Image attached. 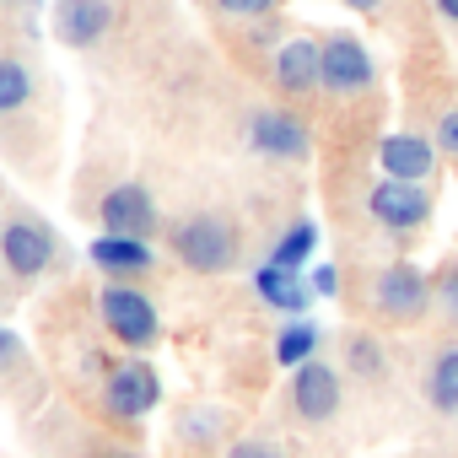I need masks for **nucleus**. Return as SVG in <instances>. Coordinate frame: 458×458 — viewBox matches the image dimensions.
Masks as SVG:
<instances>
[{"instance_id": "f257e3e1", "label": "nucleus", "mask_w": 458, "mask_h": 458, "mask_svg": "<svg viewBox=\"0 0 458 458\" xmlns=\"http://www.w3.org/2000/svg\"><path fill=\"white\" fill-rule=\"evenodd\" d=\"M173 254L194 276H221L238 265V233L226 216H189L173 226Z\"/></svg>"}, {"instance_id": "f03ea898", "label": "nucleus", "mask_w": 458, "mask_h": 458, "mask_svg": "<svg viewBox=\"0 0 458 458\" xmlns=\"http://www.w3.org/2000/svg\"><path fill=\"white\" fill-rule=\"evenodd\" d=\"M367 308L383 324H420L431 313V281H426V270L410 265V259L383 265L372 276V286H367Z\"/></svg>"}, {"instance_id": "7ed1b4c3", "label": "nucleus", "mask_w": 458, "mask_h": 458, "mask_svg": "<svg viewBox=\"0 0 458 458\" xmlns=\"http://www.w3.org/2000/svg\"><path fill=\"white\" fill-rule=\"evenodd\" d=\"M98 313H103L108 335H114L119 345H130V351H146V345H157V335H162L157 302H151L146 292H135V286L108 281V286L98 292Z\"/></svg>"}, {"instance_id": "20e7f679", "label": "nucleus", "mask_w": 458, "mask_h": 458, "mask_svg": "<svg viewBox=\"0 0 458 458\" xmlns=\"http://www.w3.org/2000/svg\"><path fill=\"white\" fill-rule=\"evenodd\" d=\"M372 87H377V65H372L367 44L351 38V33H329L324 38V92L335 103H351Z\"/></svg>"}, {"instance_id": "39448f33", "label": "nucleus", "mask_w": 458, "mask_h": 458, "mask_svg": "<svg viewBox=\"0 0 458 458\" xmlns=\"http://www.w3.org/2000/svg\"><path fill=\"white\" fill-rule=\"evenodd\" d=\"M55 254H60V243H55V233L38 216H12L6 226H0V259H6L12 276L38 281L55 265Z\"/></svg>"}, {"instance_id": "423d86ee", "label": "nucleus", "mask_w": 458, "mask_h": 458, "mask_svg": "<svg viewBox=\"0 0 458 458\" xmlns=\"http://www.w3.org/2000/svg\"><path fill=\"white\" fill-rule=\"evenodd\" d=\"M367 216L383 233H420L431 221V194L426 183H399V178H377L367 189Z\"/></svg>"}, {"instance_id": "0eeeda50", "label": "nucleus", "mask_w": 458, "mask_h": 458, "mask_svg": "<svg viewBox=\"0 0 458 458\" xmlns=\"http://www.w3.org/2000/svg\"><path fill=\"white\" fill-rule=\"evenodd\" d=\"M249 146L259 157H276V162H308L313 157V130L286 108H259L249 119Z\"/></svg>"}, {"instance_id": "6e6552de", "label": "nucleus", "mask_w": 458, "mask_h": 458, "mask_svg": "<svg viewBox=\"0 0 458 458\" xmlns=\"http://www.w3.org/2000/svg\"><path fill=\"white\" fill-rule=\"evenodd\" d=\"M340 399H345V383H340V372H335L329 361L313 356L308 367L292 372V410H297L308 426L335 420V415H340Z\"/></svg>"}, {"instance_id": "1a4fd4ad", "label": "nucleus", "mask_w": 458, "mask_h": 458, "mask_svg": "<svg viewBox=\"0 0 458 458\" xmlns=\"http://www.w3.org/2000/svg\"><path fill=\"white\" fill-rule=\"evenodd\" d=\"M276 87L286 92V98H313V92H324V38H308V33H297V38H286L281 49H276Z\"/></svg>"}, {"instance_id": "9d476101", "label": "nucleus", "mask_w": 458, "mask_h": 458, "mask_svg": "<svg viewBox=\"0 0 458 458\" xmlns=\"http://www.w3.org/2000/svg\"><path fill=\"white\" fill-rule=\"evenodd\" d=\"M157 399H162V383H157V372H151L146 361H124V367H114L108 383H103V404H108V415H119V420L151 415Z\"/></svg>"}, {"instance_id": "9b49d317", "label": "nucleus", "mask_w": 458, "mask_h": 458, "mask_svg": "<svg viewBox=\"0 0 458 458\" xmlns=\"http://www.w3.org/2000/svg\"><path fill=\"white\" fill-rule=\"evenodd\" d=\"M437 157H442L437 140H426L415 130H394L377 140V167H383V178H399V183H426L437 173Z\"/></svg>"}, {"instance_id": "f8f14e48", "label": "nucleus", "mask_w": 458, "mask_h": 458, "mask_svg": "<svg viewBox=\"0 0 458 458\" xmlns=\"http://www.w3.org/2000/svg\"><path fill=\"white\" fill-rule=\"evenodd\" d=\"M98 221L119 238H151L157 233V205H151L146 183H114L98 199Z\"/></svg>"}, {"instance_id": "ddd939ff", "label": "nucleus", "mask_w": 458, "mask_h": 458, "mask_svg": "<svg viewBox=\"0 0 458 458\" xmlns=\"http://www.w3.org/2000/svg\"><path fill=\"white\" fill-rule=\"evenodd\" d=\"M108 28H114V6H108V0H60V6H55V33L71 49H92Z\"/></svg>"}, {"instance_id": "4468645a", "label": "nucleus", "mask_w": 458, "mask_h": 458, "mask_svg": "<svg viewBox=\"0 0 458 458\" xmlns=\"http://www.w3.org/2000/svg\"><path fill=\"white\" fill-rule=\"evenodd\" d=\"M87 254H92V265H98L103 276H114V281H119V276H146V270L157 265V254H151L146 238H119V233H103Z\"/></svg>"}, {"instance_id": "2eb2a0df", "label": "nucleus", "mask_w": 458, "mask_h": 458, "mask_svg": "<svg viewBox=\"0 0 458 458\" xmlns=\"http://www.w3.org/2000/svg\"><path fill=\"white\" fill-rule=\"evenodd\" d=\"M254 292L276 308V313H308V302H313V286L297 276V270H281V265H259L254 270Z\"/></svg>"}, {"instance_id": "dca6fc26", "label": "nucleus", "mask_w": 458, "mask_h": 458, "mask_svg": "<svg viewBox=\"0 0 458 458\" xmlns=\"http://www.w3.org/2000/svg\"><path fill=\"white\" fill-rule=\"evenodd\" d=\"M426 404L437 415H458V345H442L426 367Z\"/></svg>"}, {"instance_id": "f3484780", "label": "nucleus", "mask_w": 458, "mask_h": 458, "mask_svg": "<svg viewBox=\"0 0 458 458\" xmlns=\"http://www.w3.org/2000/svg\"><path fill=\"white\" fill-rule=\"evenodd\" d=\"M318 340H324V335H318L313 318H292V324L276 335V361L297 372V367H308V361L318 356Z\"/></svg>"}, {"instance_id": "a211bd4d", "label": "nucleus", "mask_w": 458, "mask_h": 458, "mask_svg": "<svg viewBox=\"0 0 458 458\" xmlns=\"http://www.w3.org/2000/svg\"><path fill=\"white\" fill-rule=\"evenodd\" d=\"M313 249H318V226L302 216V221H292L286 233H281V243H276L270 265H281V270H302V265L313 259Z\"/></svg>"}, {"instance_id": "6ab92c4d", "label": "nucleus", "mask_w": 458, "mask_h": 458, "mask_svg": "<svg viewBox=\"0 0 458 458\" xmlns=\"http://www.w3.org/2000/svg\"><path fill=\"white\" fill-rule=\"evenodd\" d=\"M345 367H351V377H361V383H377V377H383V367H388V356H383V340H377V335H367V329L345 335Z\"/></svg>"}, {"instance_id": "aec40b11", "label": "nucleus", "mask_w": 458, "mask_h": 458, "mask_svg": "<svg viewBox=\"0 0 458 458\" xmlns=\"http://www.w3.org/2000/svg\"><path fill=\"white\" fill-rule=\"evenodd\" d=\"M28 98H33V71L22 60H0V119L28 108Z\"/></svg>"}, {"instance_id": "412c9836", "label": "nucleus", "mask_w": 458, "mask_h": 458, "mask_svg": "<svg viewBox=\"0 0 458 458\" xmlns=\"http://www.w3.org/2000/svg\"><path fill=\"white\" fill-rule=\"evenodd\" d=\"M431 140H437V151H442V157H453V162H458V103L437 119V135H431Z\"/></svg>"}, {"instance_id": "4be33fe9", "label": "nucleus", "mask_w": 458, "mask_h": 458, "mask_svg": "<svg viewBox=\"0 0 458 458\" xmlns=\"http://www.w3.org/2000/svg\"><path fill=\"white\" fill-rule=\"evenodd\" d=\"M437 297H442L447 318L458 324V259H447V265H442V276H437Z\"/></svg>"}, {"instance_id": "5701e85b", "label": "nucleus", "mask_w": 458, "mask_h": 458, "mask_svg": "<svg viewBox=\"0 0 458 458\" xmlns=\"http://www.w3.org/2000/svg\"><path fill=\"white\" fill-rule=\"evenodd\" d=\"M281 0H216L221 17H270Z\"/></svg>"}, {"instance_id": "b1692460", "label": "nucleus", "mask_w": 458, "mask_h": 458, "mask_svg": "<svg viewBox=\"0 0 458 458\" xmlns=\"http://www.w3.org/2000/svg\"><path fill=\"white\" fill-rule=\"evenodd\" d=\"M226 458H286L276 442H259V437H249V442H238L233 453H226Z\"/></svg>"}, {"instance_id": "393cba45", "label": "nucleus", "mask_w": 458, "mask_h": 458, "mask_svg": "<svg viewBox=\"0 0 458 458\" xmlns=\"http://www.w3.org/2000/svg\"><path fill=\"white\" fill-rule=\"evenodd\" d=\"M308 286H313V297H335V292H340V270H335V265H318Z\"/></svg>"}, {"instance_id": "a878e982", "label": "nucleus", "mask_w": 458, "mask_h": 458, "mask_svg": "<svg viewBox=\"0 0 458 458\" xmlns=\"http://www.w3.org/2000/svg\"><path fill=\"white\" fill-rule=\"evenodd\" d=\"M17 356H22V340H17L12 329H0V372H12V367H17Z\"/></svg>"}, {"instance_id": "bb28decb", "label": "nucleus", "mask_w": 458, "mask_h": 458, "mask_svg": "<svg viewBox=\"0 0 458 458\" xmlns=\"http://www.w3.org/2000/svg\"><path fill=\"white\" fill-rule=\"evenodd\" d=\"M431 6H437V17H442V22H453V28H458V0H431Z\"/></svg>"}, {"instance_id": "cd10ccee", "label": "nucleus", "mask_w": 458, "mask_h": 458, "mask_svg": "<svg viewBox=\"0 0 458 458\" xmlns=\"http://www.w3.org/2000/svg\"><path fill=\"white\" fill-rule=\"evenodd\" d=\"M345 6H351V12H361V17H372V12H383V6H388V0H345Z\"/></svg>"}]
</instances>
